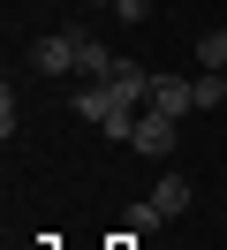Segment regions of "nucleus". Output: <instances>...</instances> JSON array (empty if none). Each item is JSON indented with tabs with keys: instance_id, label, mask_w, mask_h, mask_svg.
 I'll list each match as a JSON object with an SVG mask.
<instances>
[{
	"instance_id": "obj_1",
	"label": "nucleus",
	"mask_w": 227,
	"mask_h": 250,
	"mask_svg": "<svg viewBox=\"0 0 227 250\" xmlns=\"http://www.w3.org/2000/svg\"><path fill=\"white\" fill-rule=\"evenodd\" d=\"M76 76H83V83H114L121 76V53L106 46V38H83V31H76Z\"/></svg>"
},
{
	"instance_id": "obj_9",
	"label": "nucleus",
	"mask_w": 227,
	"mask_h": 250,
	"mask_svg": "<svg viewBox=\"0 0 227 250\" xmlns=\"http://www.w3.org/2000/svg\"><path fill=\"white\" fill-rule=\"evenodd\" d=\"M99 8H114V0H99Z\"/></svg>"
},
{
	"instance_id": "obj_5",
	"label": "nucleus",
	"mask_w": 227,
	"mask_h": 250,
	"mask_svg": "<svg viewBox=\"0 0 227 250\" xmlns=\"http://www.w3.org/2000/svg\"><path fill=\"white\" fill-rule=\"evenodd\" d=\"M151 205H159L166 220H174V212H189V174H159V189H151Z\"/></svg>"
},
{
	"instance_id": "obj_4",
	"label": "nucleus",
	"mask_w": 227,
	"mask_h": 250,
	"mask_svg": "<svg viewBox=\"0 0 227 250\" xmlns=\"http://www.w3.org/2000/svg\"><path fill=\"white\" fill-rule=\"evenodd\" d=\"M136 152H151V159H166V152H174V114H136Z\"/></svg>"
},
{
	"instance_id": "obj_8",
	"label": "nucleus",
	"mask_w": 227,
	"mask_h": 250,
	"mask_svg": "<svg viewBox=\"0 0 227 250\" xmlns=\"http://www.w3.org/2000/svg\"><path fill=\"white\" fill-rule=\"evenodd\" d=\"M114 16H121V23H144V16H151V0H114Z\"/></svg>"
},
{
	"instance_id": "obj_3",
	"label": "nucleus",
	"mask_w": 227,
	"mask_h": 250,
	"mask_svg": "<svg viewBox=\"0 0 227 250\" xmlns=\"http://www.w3.org/2000/svg\"><path fill=\"white\" fill-rule=\"evenodd\" d=\"M30 68H45V76H68V68H76V31H45L38 46H30Z\"/></svg>"
},
{
	"instance_id": "obj_7",
	"label": "nucleus",
	"mask_w": 227,
	"mask_h": 250,
	"mask_svg": "<svg viewBox=\"0 0 227 250\" xmlns=\"http://www.w3.org/2000/svg\"><path fill=\"white\" fill-rule=\"evenodd\" d=\"M159 220H166V212H159V205H151V197H136V205H129V235H151V228H159Z\"/></svg>"
},
{
	"instance_id": "obj_6",
	"label": "nucleus",
	"mask_w": 227,
	"mask_h": 250,
	"mask_svg": "<svg viewBox=\"0 0 227 250\" xmlns=\"http://www.w3.org/2000/svg\"><path fill=\"white\" fill-rule=\"evenodd\" d=\"M197 68L227 76V31H205V38H197Z\"/></svg>"
},
{
	"instance_id": "obj_2",
	"label": "nucleus",
	"mask_w": 227,
	"mask_h": 250,
	"mask_svg": "<svg viewBox=\"0 0 227 250\" xmlns=\"http://www.w3.org/2000/svg\"><path fill=\"white\" fill-rule=\"evenodd\" d=\"M151 114H197V76H151Z\"/></svg>"
}]
</instances>
